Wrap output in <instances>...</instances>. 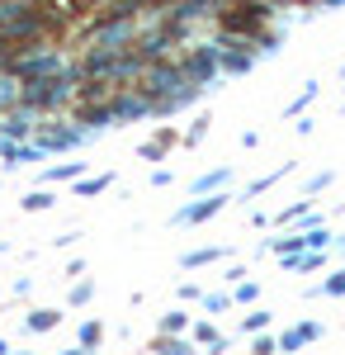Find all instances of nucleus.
<instances>
[{
  "instance_id": "obj_1",
  "label": "nucleus",
  "mask_w": 345,
  "mask_h": 355,
  "mask_svg": "<svg viewBox=\"0 0 345 355\" xmlns=\"http://www.w3.org/2000/svg\"><path fill=\"white\" fill-rule=\"evenodd\" d=\"M227 204H232V194H222V190H209L204 199H199V204H185V209L175 214V223H180V227H189V223H209L213 214H222Z\"/></svg>"
},
{
  "instance_id": "obj_2",
  "label": "nucleus",
  "mask_w": 345,
  "mask_h": 355,
  "mask_svg": "<svg viewBox=\"0 0 345 355\" xmlns=\"http://www.w3.org/2000/svg\"><path fill=\"white\" fill-rule=\"evenodd\" d=\"M321 336V322H298L293 331L279 336V351H298V346H308V341H317Z\"/></svg>"
},
{
  "instance_id": "obj_3",
  "label": "nucleus",
  "mask_w": 345,
  "mask_h": 355,
  "mask_svg": "<svg viewBox=\"0 0 345 355\" xmlns=\"http://www.w3.org/2000/svg\"><path fill=\"white\" fill-rule=\"evenodd\" d=\"M232 180V166H218V171H209V175H199L194 180V194H209V190H222Z\"/></svg>"
},
{
  "instance_id": "obj_4",
  "label": "nucleus",
  "mask_w": 345,
  "mask_h": 355,
  "mask_svg": "<svg viewBox=\"0 0 345 355\" xmlns=\"http://www.w3.org/2000/svg\"><path fill=\"white\" fill-rule=\"evenodd\" d=\"M222 256H227L222 246H204V251H185V256H180V266L194 270V266H213V261H222Z\"/></svg>"
},
{
  "instance_id": "obj_5",
  "label": "nucleus",
  "mask_w": 345,
  "mask_h": 355,
  "mask_svg": "<svg viewBox=\"0 0 345 355\" xmlns=\"http://www.w3.org/2000/svg\"><path fill=\"white\" fill-rule=\"evenodd\" d=\"M80 171H85V162H57V166L43 171V180H48V185H57V180H76Z\"/></svg>"
},
{
  "instance_id": "obj_6",
  "label": "nucleus",
  "mask_w": 345,
  "mask_h": 355,
  "mask_svg": "<svg viewBox=\"0 0 345 355\" xmlns=\"http://www.w3.org/2000/svg\"><path fill=\"white\" fill-rule=\"evenodd\" d=\"M53 204H57V199H53L48 190H28L24 199H19V209H24V214H48Z\"/></svg>"
},
{
  "instance_id": "obj_7",
  "label": "nucleus",
  "mask_w": 345,
  "mask_h": 355,
  "mask_svg": "<svg viewBox=\"0 0 345 355\" xmlns=\"http://www.w3.org/2000/svg\"><path fill=\"white\" fill-rule=\"evenodd\" d=\"M57 322H62V313H57V308H38V313H28L24 327H28V331H53Z\"/></svg>"
},
{
  "instance_id": "obj_8",
  "label": "nucleus",
  "mask_w": 345,
  "mask_h": 355,
  "mask_svg": "<svg viewBox=\"0 0 345 355\" xmlns=\"http://www.w3.org/2000/svg\"><path fill=\"white\" fill-rule=\"evenodd\" d=\"M289 171H293V162H284V166H279V171H269V175H260L256 185H246V194H241V199H256V194H265L269 185H274V180H284Z\"/></svg>"
},
{
  "instance_id": "obj_9",
  "label": "nucleus",
  "mask_w": 345,
  "mask_h": 355,
  "mask_svg": "<svg viewBox=\"0 0 345 355\" xmlns=\"http://www.w3.org/2000/svg\"><path fill=\"white\" fill-rule=\"evenodd\" d=\"M152 351H161V355H185V351H189V341H180L175 331H161L157 341H152Z\"/></svg>"
},
{
  "instance_id": "obj_10",
  "label": "nucleus",
  "mask_w": 345,
  "mask_h": 355,
  "mask_svg": "<svg viewBox=\"0 0 345 355\" xmlns=\"http://www.w3.org/2000/svg\"><path fill=\"white\" fill-rule=\"evenodd\" d=\"M109 180H114V175H90V180H76V199H95V194H105Z\"/></svg>"
},
{
  "instance_id": "obj_11",
  "label": "nucleus",
  "mask_w": 345,
  "mask_h": 355,
  "mask_svg": "<svg viewBox=\"0 0 345 355\" xmlns=\"http://www.w3.org/2000/svg\"><path fill=\"white\" fill-rule=\"evenodd\" d=\"M312 100H317V81H308V90H303V95H298V100H293L289 110H284V119H298V114L308 110V105H312Z\"/></svg>"
},
{
  "instance_id": "obj_12",
  "label": "nucleus",
  "mask_w": 345,
  "mask_h": 355,
  "mask_svg": "<svg viewBox=\"0 0 345 355\" xmlns=\"http://www.w3.org/2000/svg\"><path fill=\"white\" fill-rule=\"evenodd\" d=\"M204 133H209V114H199L185 133H180V142H185V147H194V142H204Z\"/></svg>"
},
{
  "instance_id": "obj_13",
  "label": "nucleus",
  "mask_w": 345,
  "mask_h": 355,
  "mask_svg": "<svg viewBox=\"0 0 345 355\" xmlns=\"http://www.w3.org/2000/svg\"><path fill=\"white\" fill-rule=\"evenodd\" d=\"M218 62H222L227 71H251V62H256V57H251V53H222Z\"/></svg>"
},
{
  "instance_id": "obj_14",
  "label": "nucleus",
  "mask_w": 345,
  "mask_h": 355,
  "mask_svg": "<svg viewBox=\"0 0 345 355\" xmlns=\"http://www.w3.org/2000/svg\"><path fill=\"white\" fill-rule=\"evenodd\" d=\"M0 105H19V81L15 76H0Z\"/></svg>"
},
{
  "instance_id": "obj_15",
  "label": "nucleus",
  "mask_w": 345,
  "mask_h": 355,
  "mask_svg": "<svg viewBox=\"0 0 345 355\" xmlns=\"http://www.w3.org/2000/svg\"><path fill=\"white\" fill-rule=\"evenodd\" d=\"M166 147H170V137H152V142H142V157H147V162H161Z\"/></svg>"
},
{
  "instance_id": "obj_16",
  "label": "nucleus",
  "mask_w": 345,
  "mask_h": 355,
  "mask_svg": "<svg viewBox=\"0 0 345 355\" xmlns=\"http://www.w3.org/2000/svg\"><path fill=\"white\" fill-rule=\"evenodd\" d=\"M100 336H105L100 322H85V327H80V346H85V351H95V346H100Z\"/></svg>"
},
{
  "instance_id": "obj_17",
  "label": "nucleus",
  "mask_w": 345,
  "mask_h": 355,
  "mask_svg": "<svg viewBox=\"0 0 345 355\" xmlns=\"http://www.w3.org/2000/svg\"><path fill=\"white\" fill-rule=\"evenodd\" d=\"M189 327V313H166L161 318V331H185Z\"/></svg>"
},
{
  "instance_id": "obj_18",
  "label": "nucleus",
  "mask_w": 345,
  "mask_h": 355,
  "mask_svg": "<svg viewBox=\"0 0 345 355\" xmlns=\"http://www.w3.org/2000/svg\"><path fill=\"white\" fill-rule=\"evenodd\" d=\"M194 341H204V346H222V336H218L209 322H199V327H194Z\"/></svg>"
},
{
  "instance_id": "obj_19",
  "label": "nucleus",
  "mask_w": 345,
  "mask_h": 355,
  "mask_svg": "<svg viewBox=\"0 0 345 355\" xmlns=\"http://www.w3.org/2000/svg\"><path fill=\"white\" fill-rule=\"evenodd\" d=\"M90 294H95V284H90V279H80V284H71V303H90Z\"/></svg>"
},
{
  "instance_id": "obj_20",
  "label": "nucleus",
  "mask_w": 345,
  "mask_h": 355,
  "mask_svg": "<svg viewBox=\"0 0 345 355\" xmlns=\"http://www.w3.org/2000/svg\"><path fill=\"white\" fill-rule=\"evenodd\" d=\"M321 294H336V299H341V294H345V270H336V275H331V279L321 284Z\"/></svg>"
},
{
  "instance_id": "obj_21",
  "label": "nucleus",
  "mask_w": 345,
  "mask_h": 355,
  "mask_svg": "<svg viewBox=\"0 0 345 355\" xmlns=\"http://www.w3.org/2000/svg\"><path fill=\"white\" fill-rule=\"evenodd\" d=\"M326 185H331V171H321L317 180H308V190H303V194H308V199H312V194H321V190H326Z\"/></svg>"
},
{
  "instance_id": "obj_22",
  "label": "nucleus",
  "mask_w": 345,
  "mask_h": 355,
  "mask_svg": "<svg viewBox=\"0 0 345 355\" xmlns=\"http://www.w3.org/2000/svg\"><path fill=\"white\" fill-rule=\"evenodd\" d=\"M265 322H269V313H251V318H246L241 327H246V331H260V327H265Z\"/></svg>"
},
{
  "instance_id": "obj_23",
  "label": "nucleus",
  "mask_w": 345,
  "mask_h": 355,
  "mask_svg": "<svg viewBox=\"0 0 345 355\" xmlns=\"http://www.w3.org/2000/svg\"><path fill=\"white\" fill-rule=\"evenodd\" d=\"M256 294H260L256 284H241V279H237V299H241V303H251V299H256Z\"/></svg>"
},
{
  "instance_id": "obj_24",
  "label": "nucleus",
  "mask_w": 345,
  "mask_h": 355,
  "mask_svg": "<svg viewBox=\"0 0 345 355\" xmlns=\"http://www.w3.org/2000/svg\"><path fill=\"white\" fill-rule=\"evenodd\" d=\"M180 299H194V303H204V294H199V284H180Z\"/></svg>"
},
{
  "instance_id": "obj_25",
  "label": "nucleus",
  "mask_w": 345,
  "mask_h": 355,
  "mask_svg": "<svg viewBox=\"0 0 345 355\" xmlns=\"http://www.w3.org/2000/svg\"><path fill=\"white\" fill-rule=\"evenodd\" d=\"M256 351L269 355V351H279V341H274V336H260V341H256Z\"/></svg>"
},
{
  "instance_id": "obj_26",
  "label": "nucleus",
  "mask_w": 345,
  "mask_h": 355,
  "mask_svg": "<svg viewBox=\"0 0 345 355\" xmlns=\"http://www.w3.org/2000/svg\"><path fill=\"white\" fill-rule=\"evenodd\" d=\"M341 76H345V67H341Z\"/></svg>"
}]
</instances>
